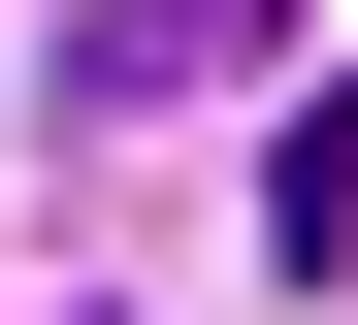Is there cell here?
<instances>
[{
	"label": "cell",
	"mask_w": 358,
	"mask_h": 325,
	"mask_svg": "<svg viewBox=\"0 0 358 325\" xmlns=\"http://www.w3.org/2000/svg\"><path fill=\"white\" fill-rule=\"evenodd\" d=\"M261 33H293V0H66V98H98V130H131V98H228Z\"/></svg>",
	"instance_id": "cell-1"
}]
</instances>
